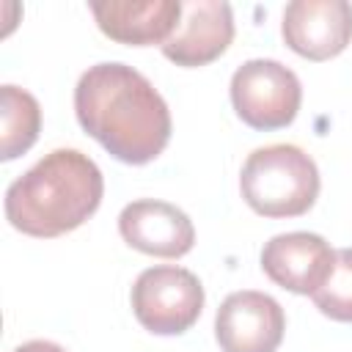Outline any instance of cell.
I'll return each mask as SVG.
<instances>
[{
    "mask_svg": "<svg viewBox=\"0 0 352 352\" xmlns=\"http://www.w3.org/2000/svg\"><path fill=\"white\" fill-rule=\"evenodd\" d=\"M74 113L80 126L107 154L126 165L157 160L170 140V110L138 69L110 60L77 80Z\"/></svg>",
    "mask_w": 352,
    "mask_h": 352,
    "instance_id": "6da1fadb",
    "label": "cell"
},
{
    "mask_svg": "<svg viewBox=\"0 0 352 352\" xmlns=\"http://www.w3.org/2000/svg\"><path fill=\"white\" fill-rule=\"evenodd\" d=\"M99 165L77 148H55L6 190V220L38 239L80 228L102 204Z\"/></svg>",
    "mask_w": 352,
    "mask_h": 352,
    "instance_id": "7a4b0ae2",
    "label": "cell"
},
{
    "mask_svg": "<svg viewBox=\"0 0 352 352\" xmlns=\"http://www.w3.org/2000/svg\"><path fill=\"white\" fill-rule=\"evenodd\" d=\"M319 168L300 146L272 143L248 154L239 190L245 204L261 217H300L319 195Z\"/></svg>",
    "mask_w": 352,
    "mask_h": 352,
    "instance_id": "3957f363",
    "label": "cell"
},
{
    "mask_svg": "<svg viewBox=\"0 0 352 352\" xmlns=\"http://www.w3.org/2000/svg\"><path fill=\"white\" fill-rule=\"evenodd\" d=\"M302 102V85L297 74L270 58L245 60L231 77L234 113L258 132L289 126Z\"/></svg>",
    "mask_w": 352,
    "mask_h": 352,
    "instance_id": "277c9868",
    "label": "cell"
},
{
    "mask_svg": "<svg viewBox=\"0 0 352 352\" xmlns=\"http://www.w3.org/2000/svg\"><path fill=\"white\" fill-rule=\"evenodd\" d=\"M204 311V286L184 267L160 264L138 275L132 286V314L154 336L187 333Z\"/></svg>",
    "mask_w": 352,
    "mask_h": 352,
    "instance_id": "5b68a950",
    "label": "cell"
},
{
    "mask_svg": "<svg viewBox=\"0 0 352 352\" xmlns=\"http://www.w3.org/2000/svg\"><path fill=\"white\" fill-rule=\"evenodd\" d=\"M283 330L286 316L280 302L253 289L228 294L214 316V338L223 352H275Z\"/></svg>",
    "mask_w": 352,
    "mask_h": 352,
    "instance_id": "8992f818",
    "label": "cell"
},
{
    "mask_svg": "<svg viewBox=\"0 0 352 352\" xmlns=\"http://www.w3.org/2000/svg\"><path fill=\"white\" fill-rule=\"evenodd\" d=\"M280 36L292 52L308 60H330L352 41V3L294 0L283 8Z\"/></svg>",
    "mask_w": 352,
    "mask_h": 352,
    "instance_id": "52a82bcc",
    "label": "cell"
},
{
    "mask_svg": "<svg viewBox=\"0 0 352 352\" xmlns=\"http://www.w3.org/2000/svg\"><path fill=\"white\" fill-rule=\"evenodd\" d=\"M234 41V14L223 0H187L173 36L162 44V55L184 69L217 60Z\"/></svg>",
    "mask_w": 352,
    "mask_h": 352,
    "instance_id": "ba28073f",
    "label": "cell"
},
{
    "mask_svg": "<svg viewBox=\"0 0 352 352\" xmlns=\"http://www.w3.org/2000/svg\"><path fill=\"white\" fill-rule=\"evenodd\" d=\"M118 234L129 248L157 258H182L195 245L192 220L179 206L154 198L126 204L118 214Z\"/></svg>",
    "mask_w": 352,
    "mask_h": 352,
    "instance_id": "9c48e42d",
    "label": "cell"
},
{
    "mask_svg": "<svg viewBox=\"0 0 352 352\" xmlns=\"http://www.w3.org/2000/svg\"><path fill=\"white\" fill-rule=\"evenodd\" d=\"M336 250L324 236L311 231H289L272 236L261 248L264 275L294 294H314L330 275Z\"/></svg>",
    "mask_w": 352,
    "mask_h": 352,
    "instance_id": "30bf717a",
    "label": "cell"
},
{
    "mask_svg": "<svg viewBox=\"0 0 352 352\" xmlns=\"http://www.w3.org/2000/svg\"><path fill=\"white\" fill-rule=\"evenodd\" d=\"M88 8L107 38L129 47H162L182 19L179 0H94Z\"/></svg>",
    "mask_w": 352,
    "mask_h": 352,
    "instance_id": "8fae6325",
    "label": "cell"
},
{
    "mask_svg": "<svg viewBox=\"0 0 352 352\" xmlns=\"http://www.w3.org/2000/svg\"><path fill=\"white\" fill-rule=\"evenodd\" d=\"M0 116H3V140H0V160L11 162L22 157L41 132V107L36 96L19 85L0 88Z\"/></svg>",
    "mask_w": 352,
    "mask_h": 352,
    "instance_id": "7c38bea8",
    "label": "cell"
},
{
    "mask_svg": "<svg viewBox=\"0 0 352 352\" xmlns=\"http://www.w3.org/2000/svg\"><path fill=\"white\" fill-rule=\"evenodd\" d=\"M314 305L333 322H352V248L336 250L330 275L311 294Z\"/></svg>",
    "mask_w": 352,
    "mask_h": 352,
    "instance_id": "4fadbf2b",
    "label": "cell"
},
{
    "mask_svg": "<svg viewBox=\"0 0 352 352\" xmlns=\"http://www.w3.org/2000/svg\"><path fill=\"white\" fill-rule=\"evenodd\" d=\"M14 352H66L60 344H55V341H41V338H36V341H25V344H19Z\"/></svg>",
    "mask_w": 352,
    "mask_h": 352,
    "instance_id": "5bb4252c",
    "label": "cell"
}]
</instances>
